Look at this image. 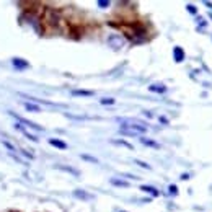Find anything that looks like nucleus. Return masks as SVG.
Wrapping results in <instances>:
<instances>
[{
    "mask_svg": "<svg viewBox=\"0 0 212 212\" xmlns=\"http://www.w3.org/2000/svg\"><path fill=\"white\" fill-rule=\"evenodd\" d=\"M119 132L122 135H140L147 132V126L135 119H121Z\"/></svg>",
    "mask_w": 212,
    "mask_h": 212,
    "instance_id": "nucleus-1",
    "label": "nucleus"
},
{
    "mask_svg": "<svg viewBox=\"0 0 212 212\" xmlns=\"http://www.w3.org/2000/svg\"><path fill=\"white\" fill-rule=\"evenodd\" d=\"M10 116H13L18 122H21V124H25V126H28V127H31V129H36V131H44L41 126H38L36 122H31V121H28V119H25V117H21V116H16L15 113H12V111H10Z\"/></svg>",
    "mask_w": 212,
    "mask_h": 212,
    "instance_id": "nucleus-2",
    "label": "nucleus"
},
{
    "mask_svg": "<svg viewBox=\"0 0 212 212\" xmlns=\"http://www.w3.org/2000/svg\"><path fill=\"white\" fill-rule=\"evenodd\" d=\"M124 38H121V36H117V34H113V36H110L108 38V44L111 46V48H114V49H119V48H122L124 46Z\"/></svg>",
    "mask_w": 212,
    "mask_h": 212,
    "instance_id": "nucleus-3",
    "label": "nucleus"
},
{
    "mask_svg": "<svg viewBox=\"0 0 212 212\" xmlns=\"http://www.w3.org/2000/svg\"><path fill=\"white\" fill-rule=\"evenodd\" d=\"M185 57H186V54H185V49L183 48H180V46H175L173 48V59H175V62H183L185 60Z\"/></svg>",
    "mask_w": 212,
    "mask_h": 212,
    "instance_id": "nucleus-4",
    "label": "nucleus"
},
{
    "mask_svg": "<svg viewBox=\"0 0 212 212\" xmlns=\"http://www.w3.org/2000/svg\"><path fill=\"white\" fill-rule=\"evenodd\" d=\"M140 191L147 192V194L153 196V197H158V196H160V191L157 189V188H153V186H149V185H142V186H140Z\"/></svg>",
    "mask_w": 212,
    "mask_h": 212,
    "instance_id": "nucleus-5",
    "label": "nucleus"
},
{
    "mask_svg": "<svg viewBox=\"0 0 212 212\" xmlns=\"http://www.w3.org/2000/svg\"><path fill=\"white\" fill-rule=\"evenodd\" d=\"M149 90L153 92V93H160V95H162V93L167 92V87H165L163 83H152V85L149 87Z\"/></svg>",
    "mask_w": 212,
    "mask_h": 212,
    "instance_id": "nucleus-6",
    "label": "nucleus"
},
{
    "mask_svg": "<svg viewBox=\"0 0 212 212\" xmlns=\"http://www.w3.org/2000/svg\"><path fill=\"white\" fill-rule=\"evenodd\" d=\"M12 62H13V65H15L16 69H28V67H30V64H28L25 59H20V57L12 59Z\"/></svg>",
    "mask_w": 212,
    "mask_h": 212,
    "instance_id": "nucleus-7",
    "label": "nucleus"
},
{
    "mask_svg": "<svg viewBox=\"0 0 212 212\" xmlns=\"http://www.w3.org/2000/svg\"><path fill=\"white\" fill-rule=\"evenodd\" d=\"M49 144L52 145V147H56V149H60V150L67 149V144H65L64 140H60V139H49Z\"/></svg>",
    "mask_w": 212,
    "mask_h": 212,
    "instance_id": "nucleus-8",
    "label": "nucleus"
},
{
    "mask_svg": "<svg viewBox=\"0 0 212 212\" xmlns=\"http://www.w3.org/2000/svg\"><path fill=\"white\" fill-rule=\"evenodd\" d=\"M74 196H75V197H78V199H83V201L93 199V196H92V194H88V192H85V191H82V189H75V191H74Z\"/></svg>",
    "mask_w": 212,
    "mask_h": 212,
    "instance_id": "nucleus-9",
    "label": "nucleus"
},
{
    "mask_svg": "<svg viewBox=\"0 0 212 212\" xmlns=\"http://www.w3.org/2000/svg\"><path fill=\"white\" fill-rule=\"evenodd\" d=\"M139 140H140V142H142L144 145H147V147H153V149H158V147H160L158 142H155V140H150V139H147V137H140Z\"/></svg>",
    "mask_w": 212,
    "mask_h": 212,
    "instance_id": "nucleus-10",
    "label": "nucleus"
},
{
    "mask_svg": "<svg viewBox=\"0 0 212 212\" xmlns=\"http://www.w3.org/2000/svg\"><path fill=\"white\" fill-rule=\"evenodd\" d=\"M74 96H93L92 90H72L70 92Z\"/></svg>",
    "mask_w": 212,
    "mask_h": 212,
    "instance_id": "nucleus-11",
    "label": "nucleus"
},
{
    "mask_svg": "<svg viewBox=\"0 0 212 212\" xmlns=\"http://www.w3.org/2000/svg\"><path fill=\"white\" fill-rule=\"evenodd\" d=\"M15 127H16V129H20L21 132H23V135H25V137H28V139H30V140H33V142H38V140H39V139L36 137V135H33V134H30V132H28V131H25V129H23V126H20V124H16Z\"/></svg>",
    "mask_w": 212,
    "mask_h": 212,
    "instance_id": "nucleus-12",
    "label": "nucleus"
},
{
    "mask_svg": "<svg viewBox=\"0 0 212 212\" xmlns=\"http://www.w3.org/2000/svg\"><path fill=\"white\" fill-rule=\"evenodd\" d=\"M110 183H111L113 186H121V188H127V186H129V183H127V181L117 180V178H111V180H110Z\"/></svg>",
    "mask_w": 212,
    "mask_h": 212,
    "instance_id": "nucleus-13",
    "label": "nucleus"
},
{
    "mask_svg": "<svg viewBox=\"0 0 212 212\" xmlns=\"http://www.w3.org/2000/svg\"><path fill=\"white\" fill-rule=\"evenodd\" d=\"M111 144H114V145H122V147H126V149H129V150H132V144H129V142H126V140H111Z\"/></svg>",
    "mask_w": 212,
    "mask_h": 212,
    "instance_id": "nucleus-14",
    "label": "nucleus"
},
{
    "mask_svg": "<svg viewBox=\"0 0 212 212\" xmlns=\"http://www.w3.org/2000/svg\"><path fill=\"white\" fill-rule=\"evenodd\" d=\"M56 168H59V170H64V171H69V173H72V175H75V176H78L80 173L77 171V170H74V168H70V167H64V165H57Z\"/></svg>",
    "mask_w": 212,
    "mask_h": 212,
    "instance_id": "nucleus-15",
    "label": "nucleus"
},
{
    "mask_svg": "<svg viewBox=\"0 0 212 212\" xmlns=\"http://www.w3.org/2000/svg\"><path fill=\"white\" fill-rule=\"evenodd\" d=\"M25 108L28 111H33V113H39L41 111V108L38 105H33V103H25Z\"/></svg>",
    "mask_w": 212,
    "mask_h": 212,
    "instance_id": "nucleus-16",
    "label": "nucleus"
},
{
    "mask_svg": "<svg viewBox=\"0 0 212 212\" xmlns=\"http://www.w3.org/2000/svg\"><path fill=\"white\" fill-rule=\"evenodd\" d=\"M134 163H135V165H139V167H140V168H144V170H152V167H150L149 163L142 162V160H137V158H135V160H134Z\"/></svg>",
    "mask_w": 212,
    "mask_h": 212,
    "instance_id": "nucleus-17",
    "label": "nucleus"
},
{
    "mask_svg": "<svg viewBox=\"0 0 212 212\" xmlns=\"http://www.w3.org/2000/svg\"><path fill=\"white\" fill-rule=\"evenodd\" d=\"M83 160H87V162H92V163H98V158L96 157H92V155H87V153H82L80 155Z\"/></svg>",
    "mask_w": 212,
    "mask_h": 212,
    "instance_id": "nucleus-18",
    "label": "nucleus"
},
{
    "mask_svg": "<svg viewBox=\"0 0 212 212\" xmlns=\"http://www.w3.org/2000/svg\"><path fill=\"white\" fill-rule=\"evenodd\" d=\"M100 103H101V105H105V106H108V105H114V98H101Z\"/></svg>",
    "mask_w": 212,
    "mask_h": 212,
    "instance_id": "nucleus-19",
    "label": "nucleus"
},
{
    "mask_svg": "<svg viewBox=\"0 0 212 212\" xmlns=\"http://www.w3.org/2000/svg\"><path fill=\"white\" fill-rule=\"evenodd\" d=\"M186 10L191 13V15H197V8H196V5H191V3H188L186 5Z\"/></svg>",
    "mask_w": 212,
    "mask_h": 212,
    "instance_id": "nucleus-20",
    "label": "nucleus"
},
{
    "mask_svg": "<svg viewBox=\"0 0 212 212\" xmlns=\"http://www.w3.org/2000/svg\"><path fill=\"white\" fill-rule=\"evenodd\" d=\"M2 144H3V145H5V147H7L8 150H10V152H15V150H16V149H15V147H13V145H12L10 142H7V140H2Z\"/></svg>",
    "mask_w": 212,
    "mask_h": 212,
    "instance_id": "nucleus-21",
    "label": "nucleus"
},
{
    "mask_svg": "<svg viewBox=\"0 0 212 212\" xmlns=\"http://www.w3.org/2000/svg\"><path fill=\"white\" fill-rule=\"evenodd\" d=\"M168 191H170V194H178V188L175 186V185H170V188H168Z\"/></svg>",
    "mask_w": 212,
    "mask_h": 212,
    "instance_id": "nucleus-22",
    "label": "nucleus"
},
{
    "mask_svg": "<svg viewBox=\"0 0 212 212\" xmlns=\"http://www.w3.org/2000/svg\"><path fill=\"white\" fill-rule=\"evenodd\" d=\"M98 7L106 8V7H110V2H108V0H100V2H98Z\"/></svg>",
    "mask_w": 212,
    "mask_h": 212,
    "instance_id": "nucleus-23",
    "label": "nucleus"
},
{
    "mask_svg": "<svg viewBox=\"0 0 212 212\" xmlns=\"http://www.w3.org/2000/svg\"><path fill=\"white\" fill-rule=\"evenodd\" d=\"M197 23H199L201 26H207V21L204 20V18H201V16H197Z\"/></svg>",
    "mask_w": 212,
    "mask_h": 212,
    "instance_id": "nucleus-24",
    "label": "nucleus"
},
{
    "mask_svg": "<svg viewBox=\"0 0 212 212\" xmlns=\"http://www.w3.org/2000/svg\"><path fill=\"white\" fill-rule=\"evenodd\" d=\"M122 176H124V178H131V180H139L137 176H134V175H127V173H126V175H122Z\"/></svg>",
    "mask_w": 212,
    "mask_h": 212,
    "instance_id": "nucleus-25",
    "label": "nucleus"
},
{
    "mask_svg": "<svg viewBox=\"0 0 212 212\" xmlns=\"http://www.w3.org/2000/svg\"><path fill=\"white\" fill-rule=\"evenodd\" d=\"M181 180H189V175H188V173H185V175H181Z\"/></svg>",
    "mask_w": 212,
    "mask_h": 212,
    "instance_id": "nucleus-26",
    "label": "nucleus"
},
{
    "mask_svg": "<svg viewBox=\"0 0 212 212\" xmlns=\"http://www.w3.org/2000/svg\"><path fill=\"white\" fill-rule=\"evenodd\" d=\"M204 5H206V7H209V8H210V12H212V3H210V2H206V0H204Z\"/></svg>",
    "mask_w": 212,
    "mask_h": 212,
    "instance_id": "nucleus-27",
    "label": "nucleus"
},
{
    "mask_svg": "<svg viewBox=\"0 0 212 212\" xmlns=\"http://www.w3.org/2000/svg\"><path fill=\"white\" fill-rule=\"evenodd\" d=\"M160 122H163V124H168V119H167V117H160Z\"/></svg>",
    "mask_w": 212,
    "mask_h": 212,
    "instance_id": "nucleus-28",
    "label": "nucleus"
},
{
    "mask_svg": "<svg viewBox=\"0 0 212 212\" xmlns=\"http://www.w3.org/2000/svg\"><path fill=\"white\" fill-rule=\"evenodd\" d=\"M209 18H210V20H212V12H209Z\"/></svg>",
    "mask_w": 212,
    "mask_h": 212,
    "instance_id": "nucleus-29",
    "label": "nucleus"
},
{
    "mask_svg": "<svg viewBox=\"0 0 212 212\" xmlns=\"http://www.w3.org/2000/svg\"><path fill=\"white\" fill-rule=\"evenodd\" d=\"M121 212H126V210H121Z\"/></svg>",
    "mask_w": 212,
    "mask_h": 212,
    "instance_id": "nucleus-30",
    "label": "nucleus"
}]
</instances>
